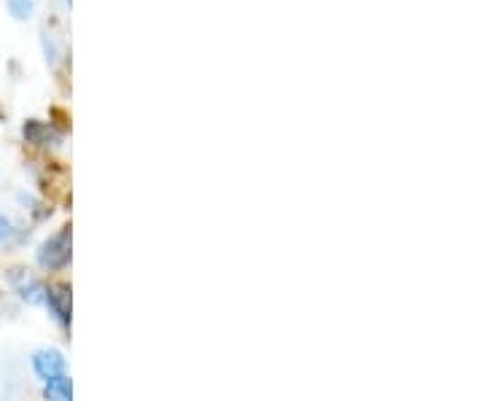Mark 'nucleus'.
<instances>
[{
	"label": "nucleus",
	"instance_id": "1",
	"mask_svg": "<svg viewBox=\"0 0 485 401\" xmlns=\"http://www.w3.org/2000/svg\"><path fill=\"white\" fill-rule=\"evenodd\" d=\"M71 227L57 230L49 240H44V245L38 248V264L49 272H60L71 264Z\"/></svg>",
	"mask_w": 485,
	"mask_h": 401
},
{
	"label": "nucleus",
	"instance_id": "2",
	"mask_svg": "<svg viewBox=\"0 0 485 401\" xmlns=\"http://www.w3.org/2000/svg\"><path fill=\"white\" fill-rule=\"evenodd\" d=\"M65 367H68V361H65V356H63L57 347H44V350H38V353L33 356V372H35L44 383H49V380H54V377H60V375H65Z\"/></svg>",
	"mask_w": 485,
	"mask_h": 401
},
{
	"label": "nucleus",
	"instance_id": "3",
	"mask_svg": "<svg viewBox=\"0 0 485 401\" xmlns=\"http://www.w3.org/2000/svg\"><path fill=\"white\" fill-rule=\"evenodd\" d=\"M49 313L63 323V326H71V286L68 283H54L46 289V297H44Z\"/></svg>",
	"mask_w": 485,
	"mask_h": 401
},
{
	"label": "nucleus",
	"instance_id": "4",
	"mask_svg": "<svg viewBox=\"0 0 485 401\" xmlns=\"http://www.w3.org/2000/svg\"><path fill=\"white\" fill-rule=\"evenodd\" d=\"M16 294H19L25 302H30V305H41L44 297H46V286L38 283V280L30 278V275H19V278H16Z\"/></svg>",
	"mask_w": 485,
	"mask_h": 401
},
{
	"label": "nucleus",
	"instance_id": "5",
	"mask_svg": "<svg viewBox=\"0 0 485 401\" xmlns=\"http://www.w3.org/2000/svg\"><path fill=\"white\" fill-rule=\"evenodd\" d=\"M44 401H74V383L68 375H60L44 383Z\"/></svg>",
	"mask_w": 485,
	"mask_h": 401
},
{
	"label": "nucleus",
	"instance_id": "6",
	"mask_svg": "<svg viewBox=\"0 0 485 401\" xmlns=\"http://www.w3.org/2000/svg\"><path fill=\"white\" fill-rule=\"evenodd\" d=\"M22 135H25L27 143H41V146H44V143L52 138V130H49V124H44V122H38V119H30V122H25Z\"/></svg>",
	"mask_w": 485,
	"mask_h": 401
},
{
	"label": "nucleus",
	"instance_id": "7",
	"mask_svg": "<svg viewBox=\"0 0 485 401\" xmlns=\"http://www.w3.org/2000/svg\"><path fill=\"white\" fill-rule=\"evenodd\" d=\"M5 5H8V14H11L16 22L30 19V16H33V11H35V3H33V0H8Z\"/></svg>",
	"mask_w": 485,
	"mask_h": 401
},
{
	"label": "nucleus",
	"instance_id": "8",
	"mask_svg": "<svg viewBox=\"0 0 485 401\" xmlns=\"http://www.w3.org/2000/svg\"><path fill=\"white\" fill-rule=\"evenodd\" d=\"M44 52H46V60H49V63H57V57H60L57 41H54L52 35H46V33H44Z\"/></svg>",
	"mask_w": 485,
	"mask_h": 401
},
{
	"label": "nucleus",
	"instance_id": "9",
	"mask_svg": "<svg viewBox=\"0 0 485 401\" xmlns=\"http://www.w3.org/2000/svg\"><path fill=\"white\" fill-rule=\"evenodd\" d=\"M11 235H14V224H11V219L0 210V242H5Z\"/></svg>",
	"mask_w": 485,
	"mask_h": 401
}]
</instances>
